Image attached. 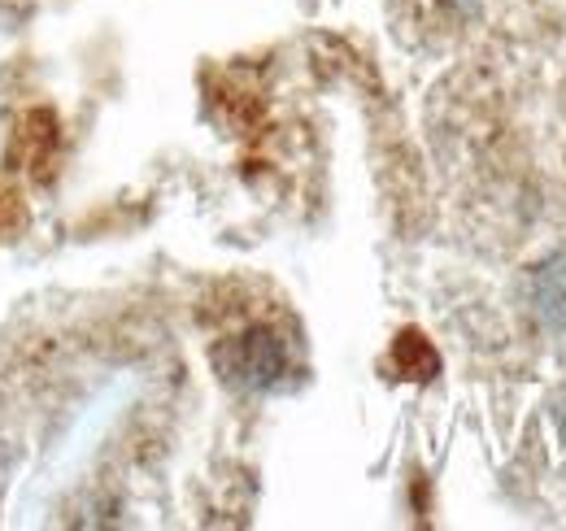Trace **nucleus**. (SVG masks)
<instances>
[{
	"mask_svg": "<svg viewBox=\"0 0 566 531\" xmlns=\"http://www.w3.org/2000/svg\"><path fill=\"white\" fill-rule=\"evenodd\" d=\"M283 353L280 340L271 332H249L235 340V362H231V375L244 379V384H271L280 375Z\"/></svg>",
	"mask_w": 566,
	"mask_h": 531,
	"instance_id": "obj_1",
	"label": "nucleus"
},
{
	"mask_svg": "<svg viewBox=\"0 0 566 531\" xmlns=\"http://www.w3.org/2000/svg\"><path fill=\"white\" fill-rule=\"evenodd\" d=\"M392 362H397V371H401V379H431L436 371H440V357H436V348L427 344L419 332H401L397 335V344H392Z\"/></svg>",
	"mask_w": 566,
	"mask_h": 531,
	"instance_id": "obj_2",
	"label": "nucleus"
},
{
	"mask_svg": "<svg viewBox=\"0 0 566 531\" xmlns=\"http://www.w3.org/2000/svg\"><path fill=\"white\" fill-rule=\"evenodd\" d=\"M541 310L549 314V319H566V262H549L541 266Z\"/></svg>",
	"mask_w": 566,
	"mask_h": 531,
	"instance_id": "obj_3",
	"label": "nucleus"
}]
</instances>
